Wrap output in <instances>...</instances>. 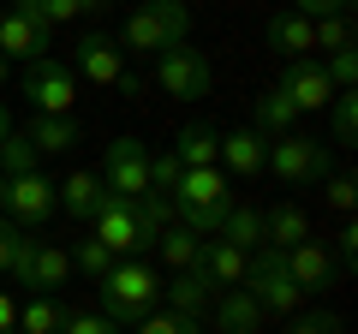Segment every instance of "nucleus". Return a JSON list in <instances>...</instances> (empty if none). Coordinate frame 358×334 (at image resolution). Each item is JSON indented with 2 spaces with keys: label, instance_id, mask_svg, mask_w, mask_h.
Wrapping results in <instances>:
<instances>
[{
  "label": "nucleus",
  "instance_id": "nucleus-35",
  "mask_svg": "<svg viewBox=\"0 0 358 334\" xmlns=\"http://www.w3.org/2000/svg\"><path fill=\"white\" fill-rule=\"evenodd\" d=\"M329 131H334L341 150H352V138H358V102H352V90H341L329 102Z\"/></svg>",
  "mask_w": 358,
  "mask_h": 334
},
{
  "label": "nucleus",
  "instance_id": "nucleus-49",
  "mask_svg": "<svg viewBox=\"0 0 358 334\" xmlns=\"http://www.w3.org/2000/svg\"><path fill=\"white\" fill-rule=\"evenodd\" d=\"M6 78H13V66H6V60H0V84H6Z\"/></svg>",
  "mask_w": 358,
  "mask_h": 334
},
{
  "label": "nucleus",
  "instance_id": "nucleus-22",
  "mask_svg": "<svg viewBox=\"0 0 358 334\" xmlns=\"http://www.w3.org/2000/svg\"><path fill=\"white\" fill-rule=\"evenodd\" d=\"M263 36H268V48L281 54V60H305V54H310V18H299L293 6H281V13L268 18Z\"/></svg>",
  "mask_w": 358,
  "mask_h": 334
},
{
  "label": "nucleus",
  "instance_id": "nucleus-14",
  "mask_svg": "<svg viewBox=\"0 0 358 334\" xmlns=\"http://www.w3.org/2000/svg\"><path fill=\"white\" fill-rule=\"evenodd\" d=\"M221 173H239V180H263L268 173V138L263 131H221Z\"/></svg>",
  "mask_w": 358,
  "mask_h": 334
},
{
  "label": "nucleus",
  "instance_id": "nucleus-39",
  "mask_svg": "<svg viewBox=\"0 0 358 334\" xmlns=\"http://www.w3.org/2000/svg\"><path fill=\"white\" fill-rule=\"evenodd\" d=\"M179 173H185V167L173 161V150H167V155H150V191H162V197H173V185H179Z\"/></svg>",
  "mask_w": 358,
  "mask_h": 334
},
{
  "label": "nucleus",
  "instance_id": "nucleus-5",
  "mask_svg": "<svg viewBox=\"0 0 358 334\" xmlns=\"http://www.w3.org/2000/svg\"><path fill=\"white\" fill-rule=\"evenodd\" d=\"M155 84H162L167 96H179V102H203L209 84H215V66H209L203 48L179 42V48H162V54H155Z\"/></svg>",
  "mask_w": 358,
  "mask_h": 334
},
{
  "label": "nucleus",
  "instance_id": "nucleus-8",
  "mask_svg": "<svg viewBox=\"0 0 358 334\" xmlns=\"http://www.w3.org/2000/svg\"><path fill=\"white\" fill-rule=\"evenodd\" d=\"M102 185L138 203V197L150 191V143L143 138H114L108 155H102Z\"/></svg>",
  "mask_w": 358,
  "mask_h": 334
},
{
  "label": "nucleus",
  "instance_id": "nucleus-42",
  "mask_svg": "<svg viewBox=\"0 0 358 334\" xmlns=\"http://www.w3.org/2000/svg\"><path fill=\"white\" fill-rule=\"evenodd\" d=\"M352 257H358V227L346 221V227L334 233V269H352Z\"/></svg>",
  "mask_w": 358,
  "mask_h": 334
},
{
  "label": "nucleus",
  "instance_id": "nucleus-2",
  "mask_svg": "<svg viewBox=\"0 0 358 334\" xmlns=\"http://www.w3.org/2000/svg\"><path fill=\"white\" fill-rule=\"evenodd\" d=\"M227 173L221 167H192V173H179L173 185V221L179 227H192L197 239L221 233V215H227Z\"/></svg>",
  "mask_w": 358,
  "mask_h": 334
},
{
  "label": "nucleus",
  "instance_id": "nucleus-4",
  "mask_svg": "<svg viewBox=\"0 0 358 334\" xmlns=\"http://www.w3.org/2000/svg\"><path fill=\"white\" fill-rule=\"evenodd\" d=\"M268 167L281 185H322L334 173V155L322 138H305V131H287V138H268Z\"/></svg>",
  "mask_w": 358,
  "mask_h": 334
},
{
  "label": "nucleus",
  "instance_id": "nucleus-1",
  "mask_svg": "<svg viewBox=\"0 0 358 334\" xmlns=\"http://www.w3.org/2000/svg\"><path fill=\"white\" fill-rule=\"evenodd\" d=\"M96 293H102V317H108V322L138 328V322L162 305V275H155L143 257H120L114 269L96 281Z\"/></svg>",
  "mask_w": 358,
  "mask_h": 334
},
{
  "label": "nucleus",
  "instance_id": "nucleus-45",
  "mask_svg": "<svg viewBox=\"0 0 358 334\" xmlns=\"http://www.w3.org/2000/svg\"><path fill=\"white\" fill-rule=\"evenodd\" d=\"M0 334H18V298L0 293Z\"/></svg>",
  "mask_w": 358,
  "mask_h": 334
},
{
  "label": "nucleus",
  "instance_id": "nucleus-47",
  "mask_svg": "<svg viewBox=\"0 0 358 334\" xmlns=\"http://www.w3.org/2000/svg\"><path fill=\"white\" fill-rule=\"evenodd\" d=\"M6 185H13V180H6V173H0V209H6Z\"/></svg>",
  "mask_w": 358,
  "mask_h": 334
},
{
  "label": "nucleus",
  "instance_id": "nucleus-11",
  "mask_svg": "<svg viewBox=\"0 0 358 334\" xmlns=\"http://www.w3.org/2000/svg\"><path fill=\"white\" fill-rule=\"evenodd\" d=\"M6 215H13L24 233L48 227V221L60 215V197H54V180H48V173H18V180L6 185Z\"/></svg>",
  "mask_w": 358,
  "mask_h": 334
},
{
  "label": "nucleus",
  "instance_id": "nucleus-50",
  "mask_svg": "<svg viewBox=\"0 0 358 334\" xmlns=\"http://www.w3.org/2000/svg\"><path fill=\"white\" fill-rule=\"evenodd\" d=\"M102 6H114V0H102Z\"/></svg>",
  "mask_w": 358,
  "mask_h": 334
},
{
  "label": "nucleus",
  "instance_id": "nucleus-13",
  "mask_svg": "<svg viewBox=\"0 0 358 334\" xmlns=\"http://www.w3.org/2000/svg\"><path fill=\"white\" fill-rule=\"evenodd\" d=\"M287 275H293V286L299 293H329L334 281H341V269H334V251L322 239H305V245H293V251H287Z\"/></svg>",
  "mask_w": 358,
  "mask_h": 334
},
{
  "label": "nucleus",
  "instance_id": "nucleus-31",
  "mask_svg": "<svg viewBox=\"0 0 358 334\" xmlns=\"http://www.w3.org/2000/svg\"><path fill=\"white\" fill-rule=\"evenodd\" d=\"M42 155H36V143L24 138V131H6V138H0V173H6V180H18V173H42Z\"/></svg>",
  "mask_w": 358,
  "mask_h": 334
},
{
  "label": "nucleus",
  "instance_id": "nucleus-43",
  "mask_svg": "<svg viewBox=\"0 0 358 334\" xmlns=\"http://www.w3.org/2000/svg\"><path fill=\"white\" fill-rule=\"evenodd\" d=\"M299 18H329V13H352V0H293Z\"/></svg>",
  "mask_w": 358,
  "mask_h": 334
},
{
  "label": "nucleus",
  "instance_id": "nucleus-29",
  "mask_svg": "<svg viewBox=\"0 0 358 334\" xmlns=\"http://www.w3.org/2000/svg\"><path fill=\"white\" fill-rule=\"evenodd\" d=\"M215 239H227L233 251H257L263 245V209H227Z\"/></svg>",
  "mask_w": 358,
  "mask_h": 334
},
{
  "label": "nucleus",
  "instance_id": "nucleus-46",
  "mask_svg": "<svg viewBox=\"0 0 358 334\" xmlns=\"http://www.w3.org/2000/svg\"><path fill=\"white\" fill-rule=\"evenodd\" d=\"M6 131H13V114H6V102H0V138H6Z\"/></svg>",
  "mask_w": 358,
  "mask_h": 334
},
{
  "label": "nucleus",
  "instance_id": "nucleus-26",
  "mask_svg": "<svg viewBox=\"0 0 358 334\" xmlns=\"http://www.w3.org/2000/svg\"><path fill=\"white\" fill-rule=\"evenodd\" d=\"M66 328V305L54 293H36L30 305H18V334H60Z\"/></svg>",
  "mask_w": 358,
  "mask_h": 334
},
{
  "label": "nucleus",
  "instance_id": "nucleus-16",
  "mask_svg": "<svg viewBox=\"0 0 358 334\" xmlns=\"http://www.w3.org/2000/svg\"><path fill=\"white\" fill-rule=\"evenodd\" d=\"M48 54V30H36L24 13H0V60L13 66V60H42Z\"/></svg>",
  "mask_w": 358,
  "mask_h": 334
},
{
  "label": "nucleus",
  "instance_id": "nucleus-41",
  "mask_svg": "<svg viewBox=\"0 0 358 334\" xmlns=\"http://www.w3.org/2000/svg\"><path fill=\"white\" fill-rule=\"evenodd\" d=\"M293 334H341L334 310H293Z\"/></svg>",
  "mask_w": 358,
  "mask_h": 334
},
{
  "label": "nucleus",
  "instance_id": "nucleus-15",
  "mask_svg": "<svg viewBox=\"0 0 358 334\" xmlns=\"http://www.w3.org/2000/svg\"><path fill=\"white\" fill-rule=\"evenodd\" d=\"M162 298H167L173 317H197V322H203V310L215 305V281H209L203 269H179L173 281L162 286Z\"/></svg>",
  "mask_w": 358,
  "mask_h": 334
},
{
  "label": "nucleus",
  "instance_id": "nucleus-38",
  "mask_svg": "<svg viewBox=\"0 0 358 334\" xmlns=\"http://www.w3.org/2000/svg\"><path fill=\"white\" fill-rule=\"evenodd\" d=\"M322 72H329V84H334V96H341V90H352V78H358V54H352V48H341V54H329V60H322Z\"/></svg>",
  "mask_w": 358,
  "mask_h": 334
},
{
  "label": "nucleus",
  "instance_id": "nucleus-3",
  "mask_svg": "<svg viewBox=\"0 0 358 334\" xmlns=\"http://www.w3.org/2000/svg\"><path fill=\"white\" fill-rule=\"evenodd\" d=\"M245 293L257 298L263 317H293V310L305 305V293H299L293 275H287V251H275V245H257L251 251V263H245Z\"/></svg>",
  "mask_w": 358,
  "mask_h": 334
},
{
  "label": "nucleus",
  "instance_id": "nucleus-25",
  "mask_svg": "<svg viewBox=\"0 0 358 334\" xmlns=\"http://www.w3.org/2000/svg\"><path fill=\"white\" fill-rule=\"evenodd\" d=\"M155 251H162V263L179 275V269H197V257H203V239H197L192 227H179V221H173V227L155 239Z\"/></svg>",
  "mask_w": 358,
  "mask_h": 334
},
{
  "label": "nucleus",
  "instance_id": "nucleus-48",
  "mask_svg": "<svg viewBox=\"0 0 358 334\" xmlns=\"http://www.w3.org/2000/svg\"><path fill=\"white\" fill-rule=\"evenodd\" d=\"M84 13H102V0H84Z\"/></svg>",
  "mask_w": 358,
  "mask_h": 334
},
{
  "label": "nucleus",
  "instance_id": "nucleus-12",
  "mask_svg": "<svg viewBox=\"0 0 358 334\" xmlns=\"http://www.w3.org/2000/svg\"><path fill=\"white\" fill-rule=\"evenodd\" d=\"M66 66H72L84 84H102V90H114L120 78H126V54H120V42H114V36H102V30H84Z\"/></svg>",
  "mask_w": 358,
  "mask_h": 334
},
{
  "label": "nucleus",
  "instance_id": "nucleus-37",
  "mask_svg": "<svg viewBox=\"0 0 358 334\" xmlns=\"http://www.w3.org/2000/svg\"><path fill=\"white\" fill-rule=\"evenodd\" d=\"M322 203H329L334 215H352V203H358L352 173H329V180H322Z\"/></svg>",
  "mask_w": 358,
  "mask_h": 334
},
{
  "label": "nucleus",
  "instance_id": "nucleus-34",
  "mask_svg": "<svg viewBox=\"0 0 358 334\" xmlns=\"http://www.w3.org/2000/svg\"><path fill=\"white\" fill-rule=\"evenodd\" d=\"M143 6L162 18V30H167V42H173V48L192 36V6H185V0H143Z\"/></svg>",
  "mask_w": 358,
  "mask_h": 334
},
{
  "label": "nucleus",
  "instance_id": "nucleus-44",
  "mask_svg": "<svg viewBox=\"0 0 358 334\" xmlns=\"http://www.w3.org/2000/svg\"><path fill=\"white\" fill-rule=\"evenodd\" d=\"M18 233H24V227H18V221H6V215H0V275L13 269V251H18Z\"/></svg>",
  "mask_w": 358,
  "mask_h": 334
},
{
  "label": "nucleus",
  "instance_id": "nucleus-24",
  "mask_svg": "<svg viewBox=\"0 0 358 334\" xmlns=\"http://www.w3.org/2000/svg\"><path fill=\"white\" fill-rule=\"evenodd\" d=\"M173 161L192 173V167H221V131H209V126H185L173 138Z\"/></svg>",
  "mask_w": 358,
  "mask_h": 334
},
{
  "label": "nucleus",
  "instance_id": "nucleus-10",
  "mask_svg": "<svg viewBox=\"0 0 358 334\" xmlns=\"http://www.w3.org/2000/svg\"><path fill=\"white\" fill-rule=\"evenodd\" d=\"M275 90H281L287 102L299 108V114H322V108L334 102V84H329V72H322L317 54H305V60H287L281 78H275Z\"/></svg>",
  "mask_w": 358,
  "mask_h": 334
},
{
  "label": "nucleus",
  "instance_id": "nucleus-33",
  "mask_svg": "<svg viewBox=\"0 0 358 334\" xmlns=\"http://www.w3.org/2000/svg\"><path fill=\"white\" fill-rule=\"evenodd\" d=\"M66 263H72V269H84V275H90V281H102V275H108V269H114V263H120V257H114V251H108V245H102V239H96V233H90V239H78V245H72V251H66Z\"/></svg>",
  "mask_w": 358,
  "mask_h": 334
},
{
  "label": "nucleus",
  "instance_id": "nucleus-30",
  "mask_svg": "<svg viewBox=\"0 0 358 334\" xmlns=\"http://www.w3.org/2000/svg\"><path fill=\"white\" fill-rule=\"evenodd\" d=\"M310 48H322V60L341 48H352V13H329V18H310Z\"/></svg>",
  "mask_w": 358,
  "mask_h": 334
},
{
  "label": "nucleus",
  "instance_id": "nucleus-28",
  "mask_svg": "<svg viewBox=\"0 0 358 334\" xmlns=\"http://www.w3.org/2000/svg\"><path fill=\"white\" fill-rule=\"evenodd\" d=\"M13 13H24L30 24H36V30H48V36H54L60 24H72V18H84V0H18Z\"/></svg>",
  "mask_w": 358,
  "mask_h": 334
},
{
  "label": "nucleus",
  "instance_id": "nucleus-9",
  "mask_svg": "<svg viewBox=\"0 0 358 334\" xmlns=\"http://www.w3.org/2000/svg\"><path fill=\"white\" fill-rule=\"evenodd\" d=\"M90 233L114 251V257H143V251H155L150 239H143V227H138V209H131V197H120V191H108L102 197V215L90 221Z\"/></svg>",
  "mask_w": 358,
  "mask_h": 334
},
{
  "label": "nucleus",
  "instance_id": "nucleus-17",
  "mask_svg": "<svg viewBox=\"0 0 358 334\" xmlns=\"http://www.w3.org/2000/svg\"><path fill=\"white\" fill-rule=\"evenodd\" d=\"M54 197H60V209L72 221H96V215H102L108 185H102V173H84V167H78V173H66V180L54 185Z\"/></svg>",
  "mask_w": 358,
  "mask_h": 334
},
{
  "label": "nucleus",
  "instance_id": "nucleus-40",
  "mask_svg": "<svg viewBox=\"0 0 358 334\" xmlns=\"http://www.w3.org/2000/svg\"><path fill=\"white\" fill-rule=\"evenodd\" d=\"M60 334H126V328L108 322L102 310H90V317H84V310H66V328H60Z\"/></svg>",
  "mask_w": 358,
  "mask_h": 334
},
{
  "label": "nucleus",
  "instance_id": "nucleus-7",
  "mask_svg": "<svg viewBox=\"0 0 358 334\" xmlns=\"http://www.w3.org/2000/svg\"><path fill=\"white\" fill-rule=\"evenodd\" d=\"M24 96H30V108H36V114H72L84 90H78V72H72L66 60L42 54V60L24 66Z\"/></svg>",
  "mask_w": 358,
  "mask_h": 334
},
{
  "label": "nucleus",
  "instance_id": "nucleus-19",
  "mask_svg": "<svg viewBox=\"0 0 358 334\" xmlns=\"http://www.w3.org/2000/svg\"><path fill=\"white\" fill-rule=\"evenodd\" d=\"M24 138L36 143V155H66L72 143H84V126H78L72 114H30Z\"/></svg>",
  "mask_w": 358,
  "mask_h": 334
},
{
  "label": "nucleus",
  "instance_id": "nucleus-27",
  "mask_svg": "<svg viewBox=\"0 0 358 334\" xmlns=\"http://www.w3.org/2000/svg\"><path fill=\"white\" fill-rule=\"evenodd\" d=\"M293 126H299V108L287 102L281 90H263V96H257V126L251 131H263V138H287Z\"/></svg>",
  "mask_w": 358,
  "mask_h": 334
},
{
  "label": "nucleus",
  "instance_id": "nucleus-23",
  "mask_svg": "<svg viewBox=\"0 0 358 334\" xmlns=\"http://www.w3.org/2000/svg\"><path fill=\"white\" fill-rule=\"evenodd\" d=\"M120 54H162V48H173V42H167V30H162V18L150 13V6H138V13H126V24H120Z\"/></svg>",
  "mask_w": 358,
  "mask_h": 334
},
{
  "label": "nucleus",
  "instance_id": "nucleus-18",
  "mask_svg": "<svg viewBox=\"0 0 358 334\" xmlns=\"http://www.w3.org/2000/svg\"><path fill=\"white\" fill-rule=\"evenodd\" d=\"M209 310H215L221 334H263V310H257V298L245 293V286H221Z\"/></svg>",
  "mask_w": 358,
  "mask_h": 334
},
{
  "label": "nucleus",
  "instance_id": "nucleus-32",
  "mask_svg": "<svg viewBox=\"0 0 358 334\" xmlns=\"http://www.w3.org/2000/svg\"><path fill=\"white\" fill-rule=\"evenodd\" d=\"M131 209H138V227H143V239H150V245L173 227V197H162V191H143Z\"/></svg>",
  "mask_w": 358,
  "mask_h": 334
},
{
  "label": "nucleus",
  "instance_id": "nucleus-36",
  "mask_svg": "<svg viewBox=\"0 0 358 334\" xmlns=\"http://www.w3.org/2000/svg\"><path fill=\"white\" fill-rule=\"evenodd\" d=\"M126 334H203V322L197 317H173V310H150V317H143L138 328H126Z\"/></svg>",
  "mask_w": 358,
  "mask_h": 334
},
{
  "label": "nucleus",
  "instance_id": "nucleus-6",
  "mask_svg": "<svg viewBox=\"0 0 358 334\" xmlns=\"http://www.w3.org/2000/svg\"><path fill=\"white\" fill-rule=\"evenodd\" d=\"M6 275H13L18 286H36V293H60L66 275H72V263H66L60 245L36 239V233H18V251H13V269Z\"/></svg>",
  "mask_w": 358,
  "mask_h": 334
},
{
  "label": "nucleus",
  "instance_id": "nucleus-21",
  "mask_svg": "<svg viewBox=\"0 0 358 334\" xmlns=\"http://www.w3.org/2000/svg\"><path fill=\"white\" fill-rule=\"evenodd\" d=\"M245 263H251V251H233L227 239H203V257H197V269L221 286H245Z\"/></svg>",
  "mask_w": 358,
  "mask_h": 334
},
{
  "label": "nucleus",
  "instance_id": "nucleus-20",
  "mask_svg": "<svg viewBox=\"0 0 358 334\" xmlns=\"http://www.w3.org/2000/svg\"><path fill=\"white\" fill-rule=\"evenodd\" d=\"M310 239V215L299 203H275L263 209V245H275V251H293V245Z\"/></svg>",
  "mask_w": 358,
  "mask_h": 334
}]
</instances>
